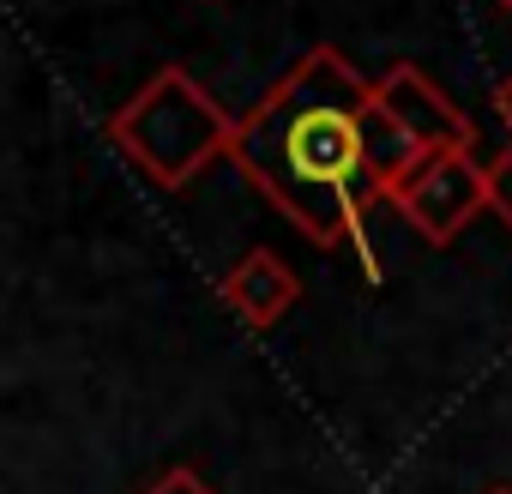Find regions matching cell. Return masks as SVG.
Wrapping results in <instances>:
<instances>
[{"label": "cell", "mask_w": 512, "mask_h": 494, "mask_svg": "<svg viewBox=\"0 0 512 494\" xmlns=\"http://www.w3.org/2000/svg\"><path fill=\"white\" fill-rule=\"evenodd\" d=\"M368 103L374 79H362L332 43H320L241 115L229 163L314 247H356L368 278L380 284L368 205H380L386 193L368 169Z\"/></svg>", "instance_id": "6da1fadb"}, {"label": "cell", "mask_w": 512, "mask_h": 494, "mask_svg": "<svg viewBox=\"0 0 512 494\" xmlns=\"http://www.w3.org/2000/svg\"><path fill=\"white\" fill-rule=\"evenodd\" d=\"M235 115L187 73V67H157L145 79V91H133L115 115H109V139L115 151L157 181L163 193L187 187L211 157H229L235 145Z\"/></svg>", "instance_id": "7a4b0ae2"}, {"label": "cell", "mask_w": 512, "mask_h": 494, "mask_svg": "<svg viewBox=\"0 0 512 494\" xmlns=\"http://www.w3.org/2000/svg\"><path fill=\"white\" fill-rule=\"evenodd\" d=\"M392 205L428 247H452L458 229L488 205V169L470 151H434L392 187Z\"/></svg>", "instance_id": "3957f363"}, {"label": "cell", "mask_w": 512, "mask_h": 494, "mask_svg": "<svg viewBox=\"0 0 512 494\" xmlns=\"http://www.w3.org/2000/svg\"><path fill=\"white\" fill-rule=\"evenodd\" d=\"M374 103H380V115H386L422 157H434V151H470V139H476L470 115H464L422 67H410V61H398V67H386V73L374 79Z\"/></svg>", "instance_id": "277c9868"}, {"label": "cell", "mask_w": 512, "mask_h": 494, "mask_svg": "<svg viewBox=\"0 0 512 494\" xmlns=\"http://www.w3.org/2000/svg\"><path fill=\"white\" fill-rule=\"evenodd\" d=\"M223 302L241 314V326H253V332H266V326H278L296 302H302V278L272 254V247H247V254L223 272Z\"/></svg>", "instance_id": "5b68a950"}, {"label": "cell", "mask_w": 512, "mask_h": 494, "mask_svg": "<svg viewBox=\"0 0 512 494\" xmlns=\"http://www.w3.org/2000/svg\"><path fill=\"white\" fill-rule=\"evenodd\" d=\"M488 211L512 229V145L488 163Z\"/></svg>", "instance_id": "8992f818"}, {"label": "cell", "mask_w": 512, "mask_h": 494, "mask_svg": "<svg viewBox=\"0 0 512 494\" xmlns=\"http://www.w3.org/2000/svg\"><path fill=\"white\" fill-rule=\"evenodd\" d=\"M145 494H217L193 464H169V470H157V482L145 488Z\"/></svg>", "instance_id": "52a82bcc"}, {"label": "cell", "mask_w": 512, "mask_h": 494, "mask_svg": "<svg viewBox=\"0 0 512 494\" xmlns=\"http://www.w3.org/2000/svg\"><path fill=\"white\" fill-rule=\"evenodd\" d=\"M494 103H500V115H506V127H512V79L500 85V97H494Z\"/></svg>", "instance_id": "ba28073f"}, {"label": "cell", "mask_w": 512, "mask_h": 494, "mask_svg": "<svg viewBox=\"0 0 512 494\" xmlns=\"http://www.w3.org/2000/svg\"><path fill=\"white\" fill-rule=\"evenodd\" d=\"M494 7H506V13H512V0H494Z\"/></svg>", "instance_id": "9c48e42d"}, {"label": "cell", "mask_w": 512, "mask_h": 494, "mask_svg": "<svg viewBox=\"0 0 512 494\" xmlns=\"http://www.w3.org/2000/svg\"><path fill=\"white\" fill-rule=\"evenodd\" d=\"M488 494H512V488H488Z\"/></svg>", "instance_id": "30bf717a"}]
</instances>
